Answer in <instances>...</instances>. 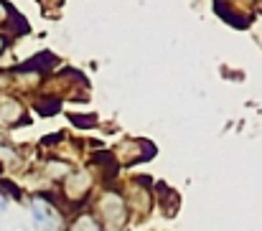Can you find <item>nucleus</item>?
Listing matches in <instances>:
<instances>
[{
	"label": "nucleus",
	"instance_id": "obj_1",
	"mask_svg": "<svg viewBox=\"0 0 262 231\" xmlns=\"http://www.w3.org/2000/svg\"><path fill=\"white\" fill-rule=\"evenodd\" d=\"M31 211H33V224L41 231H56L59 229V214L41 198H36L31 203Z\"/></svg>",
	"mask_w": 262,
	"mask_h": 231
},
{
	"label": "nucleus",
	"instance_id": "obj_2",
	"mask_svg": "<svg viewBox=\"0 0 262 231\" xmlns=\"http://www.w3.org/2000/svg\"><path fill=\"white\" fill-rule=\"evenodd\" d=\"M18 117H20V104H18L15 99H10V97L0 99V122H3V125H10V122H15Z\"/></svg>",
	"mask_w": 262,
	"mask_h": 231
},
{
	"label": "nucleus",
	"instance_id": "obj_3",
	"mask_svg": "<svg viewBox=\"0 0 262 231\" xmlns=\"http://www.w3.org/2000/svg\"><path fill=\"white\" fill-rule=\"evenodd\" d=\"M102 214H104V216H110V221H112V224H117V221L122 219V203L117 201V196H115V206H110V198H104V201H102Z\"/></svg>",
	"mask_w": 262,
	"mask_h": 231
},
{
	"label": "nucleus",
	"instance_id": "obj_4",
	"mask_svg": "<svg viewBox=\"0 0 262 231\" xmlns=\"http://www.w3.org/2000/svg\"><path fill=\"white\" fill-rule=\"evenodd\" d=\"M72 231H99V224H97V219H92V216H79V219L74 221Z\"/></svg>",
	"mask_w": 262,
	"mask_h": 231
},
{
	"label": "nucleus",
	"instance_id": "obj_5",
	"mask_svg": "<svg viewBox=\"0 0 262 231\" xmlns=\"http://www.w3.org/2000/svg\"><path fill=\"white\" fill-rule=\"evenodd\" d=\"M36 109H38L41 114H51V112H56V109H59V99H49V102H38V104H36Z\"/></svg>",
	"mask_w": 262,
	"mask_h": 231
},
{
	"label": "nucleus",
	"instance_id": "obj_6",
	"mask_svg": "<svg viewBox=\"0 0 262 231\" xmlns=\"http://www.w3.org/2000/svg\"><path fill=\"white\" fill-rule=\"evenodd\" d=\"M87 114H74V125H79V127H92V125H97V120L92 117V120H84Z\"/></svg>",
	"mask_w": 262,
	"mask_h": 231
},
{
	"label": "nucleus",
	"instance_id": "obj_7",
	"mask_svg": "<svg viewBox=\"0 0 262 231\" xmlns=\"http://www.w3.org/2000/svg\"><path fill=\"white\" fill-rule=\"evenodd\" d=\"M5 13H8V5H3V3H0V23H3V20H5V18H8V15H5Z\"/></svg>",
	"mask_w": 262,
	"mask_h": 231
},
{
	"label": "nucleus",
	"instance_id": "obj_8",
	"mask_svg": "<svg viewBox=\"0 0 262 231\" xmlns=\"http://www.w3.org/2000/svg\"><path fill=\"white\" fill-rule=\"evenodd\" d=\"M5 206H8V203H5V198H3V193H0V211H5Z\"/></svg>",
	"mask_w": 262,
	"mask_h": 231
},
{
	"label": "nucleus",
	"instance_id": "obj_9",
	"mask_svg": "<svg viewBox=\"0 0 262 231\" xmlns=\"http://www.w3.org/2000/svg\"><path fill=\"white\" fill-rule=\"evenodd\" d=\"M3 49H5V36L0 33V54H3Z\"/></svg>",
	"mask_w": 262,
	"mask_h": 231
}]
</instances>
